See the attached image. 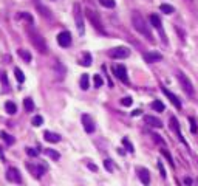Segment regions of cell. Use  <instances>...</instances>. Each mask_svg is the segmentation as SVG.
<instances>
[{"label":"cell","mask_w":198,"mask_h":186,"mask_svg":"<svg viewBox=\"0 0 198 186\" xmlns=\"http://www.w3.org/2000/svg\"><path fill=\"white\" fill-rule=\"evenodd\" d=\"M158 168H160V172H161V175L166 178V171H164V166H163V163L160 161V163H158Z\"/></svg>","instance_id":"8d00e7d4"},{"label":"cell","mask_w":198,"mask_h":186,"mask_svg":"<svg viewBox=\"0 0 198 186\" xmlns=\"http://www.w3.org/2000/svg\"><path fill=\"white\" fill-rule=\"evenodd\" d=\"M26 31H28V37H30L31 44L37 48V51L42 53V55H47V53H48V47H47V42H45V39L42 37V34L39 33V31H36L33 25H30L28 28H26Z\"/></svg>","instance_id":"7a4b0ae2"},{"label":"cell","mask_w":198,"mask_h":186,"mask_svg":"<svg viewBox=\"0 0 198 186\" xmlns=\"http://www.w3.org/2000/svg\"><path fill=\"white\" fill-rule=\"evenodd\" d=\"M26 154H28L30 157H37L39 151H36V149H33V148H28V149H26Z\"/></svg>","instance_id":"836d02e7"},{"label":"cell","mask_w":198,"mask_h":186,"mask_svg":"<svg viewBox=\"0 0 198 186\" xmlns=\"http://www.w3.org/2000/svg\"><path fill=\"white\" fill-rule=\"evenodd\" d=\"M14 75H16V79L22 84L23 81H25V76H23V71L20 70V68H14Z\"/></svg>","instance_id":"83f0119b"},{"label":"cell","mask_w":198,"mask_h":186,"mask_svg":"<svg viewBox=\"0 0 198 186\" xmlns=\"http://www.w3.org/2000/svg\"><path fill=\"white\" fill-rule=\"evenodd\" d=\"M19 56H20L23 61H26V62H31V59H33L31 53H30V51H26V50H23V48L19 50Z\"/></svg>","instance_id":"44dd1931"},{"label":"cell","mask_w":198,"mask_h":186,"mask_svg":"<svg viewBox=\"0 0 198 186\" xmlns=\"http://www.w3.org/2000/svg\"><path fill=\"white\" fill-rule=\"evenodd\" d=\"M161 59H163V56L160 55V53H155V51H152V53H146V55H144V61L149 62V64L160 62Z\"/></svg>","instance_id":"5bb4252c"},{"label":"cell","mask_w":198,"mask_h":186,"mask_svg":"<svg viewBox=\"0 0 198 186\" xmlns=\"http://www.w3.org/2000/svg\"><path fill=\"white\" fill-rule=\"evenodd\" d=\"M138 115H141V110H139V109H136V110L131 112V116H138Z\"/></svg>","instance_id":"f35d334b"},{"label":"cell","mask_w":198,"mask_h":186,"mask_svg":"<svg viewBox=\"0 0 198 186\" xmlns=\"http://www.w3.org/2000/svg\"><path fill=\"white\" fill-rule=\"evenodd\" d=\"M113 70H115V75H116V78L119 79V81H122L124 84H127V82H128L127 70H125V67H124V65H116V67H115Z\"/></svg>","instance_id":"ba28073f"},{"label":"cell","mask_w":198,"mask_h":186,"mask_svg":"<svg viewBox=\"0 0 198 186\" xmlns=\"http://www.w3.org/2000/svg\"><path fill=\"white\" fill-rule=\"evenodd\" d=\"M74 20H76V26H77V31L79 34H84L85 28H84V16H82V11H81V5H74Z\"/></svg>","instance_id":"5b68a950"},{"label":"cell","mask_w":198,"mask_h":186,"mask_svg":"<svg viewBox=\"0 0 198 186\" xmlns=\"http://www.w3.org/2000/svg\"><path fill=\"white\" fill-rule=\"evenodd\" d=\"M160 9L164 12V14H172V12L175 11L174 6H170V5H167V3H163V5L160 6Z\"/></svg>","instance_id":"484cf974"},{"label":"cell","mask_w":198,"mask_h":186,"mask_svg":"<svg viewBox=\"0 0 198 186\" xmlns=\"http://www.w3.org/2000/svg\"><path fill=\"white\" fill-rule=\"evenodd\" d=\"M44 138H45V141H48V143H59V141H60V135L53 134V132H48V130L44 134Z\"/></svg>","instance_id":"2e32d148"},{"label":"cell","mask_w":198,"mask_h":186,"mask_svg":"<svg viewBox=\"0 0 198 186\" xmlns=\"http://www.w3.org/2000/svg\"><path fill=\"white\" fill-rule=\"evenodd\" d=\"M90 87V79H88V75H82L81 76V88L82 90H87Z\"/></svg>","instance_id":"d4e9b609"},{"label":"cell","mask_w":198,"mask_h":186,"mask_svg":"<svg viewBox=\"0 0 198 186\" xmlns=\"http://www.w3.org/2000/svg\"><path fill=\"white\" fill-rule=\"evenodd\" d=\"M189 2H192V0H189Z\"/></svg>","instance_id":"b9f144b4"},{"label":"cell","mask_w":198,"mask_h":186,"mask_svg":"<svg viewBox=\"0 0 198 186\" xmlns=\"http://www.w3.org/2000/svg\"><path fill=\"white\" fill-rule=\"evenodd\" d=\"M23 105H25V110L26 112H33L34 110V102L31 98H25L23 99Z\"/></svg>","instance_id":"603a6c76"},{"label":"cell","mask_w":198,"mask_h":186,"mask_svg":"<svg viewBox=\"0 0 198 186\" xmlns=\"http://www.w3.org/2000/svg\"><path fill=\"white\" fill-rule=\"evenodd\" d=\"M47 155L50 158H53V160H59V158H60V154L56 152V151H53V149H47Z\"/></svg>","instance_id":"4316f807"},{"label":"cell","mask_w":198,"mask_h":186,"mask_svg":"<svg viewBox=\"0 0 198 186\" xmlns=\"http://www.w3.org/2000/svg\"><path fill=\"white\" fill-rule=\"evenodd\" d=\"M6 178L12 183H20L22 181V177H20V172L16 169V168H9L8 172H6Z\"/></svg>","instance_id":"9c48e42d"},{"label":"cell","mask_w":198,"mask_h":186,"mask_svg":"<svg viewBox=\"0 0 198 186\" xmlns=\"http://www.w3.org/2000/svg\"><path fill=\"white\" fill-rule=\"evenodd\" d=\"M190 129H192V132H193V134H195V132H196V126H195V121H193V118H190Z\"/></svg>","instance_id":"74e56055"},{"label":"cell","mask_w":198,"mask_h":186,"mask_svg":"<svg viewBox=\"0 0 198 186\" xmlns=\"http://www.w3.org/2000/svg\"><path fill=\"white\" fill-rule=\"evenodd\" d=\"M87 164H88V168H90L91 171H96V169H98V168H96V166H95L93 163H87Z\"/></svg>","instance_id":"ab89813d"},{"label":"cell","mask_w":198,"mask_h":186,"mask_svg":"<svg viewBox=\"0 0 198 186\" xmlns=\"http://www.w3.org/2000/svg\"><path fill=\"white\" fill-rule=\"evenodd\" d=\"M81 65H84V67H88V65H91V56H90V53H84V55H82Z\"/></svg>","instance_id":"cb8c5ba5"},{"label":"cell","mask_w":198,"mask_h":186,"mask_svg":"<svg viewBox=\"0 0 198 186\" xmlns=\"http://www.w3.org/2000/svg\"><path fill=\"white\" fill-rule=\"evenodd\" d=\"M82 124H84V129L87 134H93L95 132V123L88 115H82Z\"/></svg>","instance_id":"30bf717a"},{"label":"cell","mask_w":198,"mask_h":186,"mask_svg":"<svg viewBox=\"0 0 198 186\" xmlns=\"http://www.w3.org/2000/svg\"><path fill=\"white\" fill-rule=\"evenodd\" d=\"M104 164H105V169H107V171H113V166H112L110 160H105V161H104Z\"/></svg>","instance_id":"d590c367"},{"label":"cell","mask_w":198,"mask_h":186,"mask_svg":"<svg viewBox=\"0 0 198 186\" xmlns=\"http://www.w3.org/2000/svg\"><path fill=\"white\" fill-rule=\"evenodd\" d=\"M85 16H87V19L90 20V23L95 26V28L98 30V31H102L104 33V26H102V22H101V19H99V14L95 11V9H90V8H87L85 9Z\"/></svg>","instance_id":"3957f363"},{"label":"cell","mask_w":198,"mask_h":186,"mask_svg":"<svg viewBox=\"0 0 198 186\" xmlns=\"http://www.w3.org/2000/svg\"><path fill=\"white\" fill-rule=\"evenodd\" d=\"M138 177H139V180L142 181L144 186H149L150 184V174H149V171L146 168L138 169Z\"/></svg>","instance_id":"7c38bea8"},{"label":"cell","mask_w":198,"mask_h":186,"mask_svg":"<svg viewBox=\"0 0 198 186\" xmlns=\"http://www.w3.org/2000/svg\"><path fill=\"white\" fill-rule=\"evenodd\" d=\"M122 143H124V144L127 146V148H128V152H133V151H135V149H133V146L130 144V141H128L127 138H124V140H122Z\"/></svg>","instance_id":"e575fe53"},{"label":"cell","mask_w":198,"mask_h":186,"mask_svg":"<svg viewBox=\"0 0 198 186\" xmlns=\"http://www.w3.org/2000/svg\"><path fill=\"white\" fill-rule=\"evenodd\" d=\"M184 183H186V184H192V180H190V178H186V180H184Z\"/></svg>","instance_id":"60d3db41"},{"label":"cell","mask_w":198,"mask_h":186,"mask_svg":"<svg viewBox=\"0 0 198 186\" xmlns=\"http://www.w3.org/2000/svg\"><path fill=\"white\" fill-rule=\"evenodd\" d=\"M152 109H153L155 112H164V104H163L160 99H155V101L152 102Z\"/></svg>","instance_id":"7402d4cb"},{"label":"cell","mask_w":198,"mask_h":186,"mask_svg":"<svg viewBox=\"0 0 198 186\" xmlns=\"http://www.w3.org/2000/svg\"><path fill=\"white\" fill-rule=\"evenodd\" d=\"M161 90H163V93H164V95H166V96H167V98L170 99V102H172V104L175 105V107H177V109L180 110V109H181V102H180L178 96H177V95H174L172 91H169V90H167L166 87H161Z\"/></svg>","instance_id":"8fae6325"},{"label":"cell","mask_w":198,"mask_h":186,"mask_svg":"<svg viewBox=\"0 0 198 186\" xmlns=\"http://www.w3.org/2000/svg\"><path fill=\"white\" fill-rule=\"evenodd\" d=\"M2 138L6 141V144H12V143H14V138H12L11 135H8L6 132H2Z\"/></svg>","instance_id":"4dcf8cb0"},{"label":"cell","mask_w":198,"mask_h":186,"mask_svg":"<svg viewBox=\"0 0 198 186\" xmlns=\"http://www.w3.org/2000/svg\"><path fill=\"white\" fill-rule=\"evenodd\" d=\"M177 76H178V81H180L181 87L184 88V91L189 93V95L192 96V95H193V85H192V82H190V79H189L186 75H184L183 71H178Z\"/></svg>","instance_id":"277c9868"},{"label":"cell","mask_w":198,"mask_h":186,"mask_svg":"<svg viewBox=\"0 0 198 186\" xmlns=\"http://www.w3.org/2000/svg\"><path fill=\"white\" fill-rule=\"evenodd\" d=\"M109 55H110L113 59H125V58L130 55V50L125 48V47H116V48L110 50Z\"/></svg>","instance_id":"8992f818"},{"label":"cell","mask_w":198,"mask_h":186,"mask_svg":"<svg viewBox=\"0 0 198 186\" xmlns=\"http://www.w3.org/2000/svg\"><path fill=\"white\" fill-rule=\"evenodd\" d=\"M131 102H133V101H131V98H130V96H125V98H122V99H121V104H122V105H125V107L131 105Z\"/></svg>","instance_id":"d6a6232c"},{"label":"cell","mask_w":198,"mask_h":186,"mask_svg":"<svg viewBox=\"0 0 198 186\" xmlns=\"http://www.w3.org/2000/svg\"><path fill=\"white\" fill-rule=\"evenodd\" d=\"M31 123H33V126L39 127V126H42V124H44V118H42L41 115H37V116L33 118V121H31Z\"/></svg>","instance_id":"f546056e"},{"label":"cell","mask_w":198,"mask_h":186,"mask_svg":"<svg viewBox=\"0 0 198 186\" xmlns=\"http://www.w3.org/2000/svg\"><path fill=\"white\" fill-rule=\"evenodd\" d=\"M98 2L105 8H115V0H98Z\"/></svg>","instance_id":"f1b7e54d"},{"label":"cell","mask_w":198,"mask_h":186,"mask_svg":"<svg viewBox=\"0 0 198 186\" xmlns=\"http://www.w3.org/2000/svg\"><path fill=\"white\" fill-rule=\"evenodd\" d=\"M150 23L153 25V28H156V30L161 31V19L158 17L156 14H152V16H150Z\"/></svg>","instance_id":"ac0fdd59"},{"label":"cell","mask_w":198,"mask_h":186,"mask_svg":"<svg viewBox=\"0 0 198 186\" xmlns=\"http://www.w3.org/2000/svg\"><path fill=\"white\" fill-rule=\"evenodd\" d=\"M57 44L60 45V47H70L71 45V34L68 33V31H62V33H59L57 34Z\"/></svg>","instance_id":"52a82bcc"},{"label":"cell","mask_w":198,"mask_h":186,"mask_svg":"<svg viewBox=\"0 0 198 186\" xmlns=\"http://www.w3.org/2000/svg\"><path fill=\"white\" fill-rule=\"evenodd\" d=\"M131 23H133V28H135L138 33H141L142 36H146L149 41H152V39H153V36H152V33H150V28H149L146 19H144L138 11H133V14H131Z\"/></svg>","instance_id":"6da1fadb"},{"label":"cell","mask_w":198,"mask_h":186,"mask_svg":"<svg viewBox=\"0 0 198 186\" xmlns=\"http://www.w3.org/2000/svg\"><path fill=\"white\" fill-rule=\"evenodd\" d=\"M170 127H172V130H175V132H177V135L180 137V140H181V141H184V140H183V137H181V130H180L178 119H177L175 116H172V118H170Z\"/></svg>","instance_id":"e0dca14e"},{"label":"cell","mask_w":198,"mask_h":186,"mask_svg":"<svg viewBox=\"0 0 198 186\" xmlns=\"http://www.w3.org/2000/svg\"><path fill=\"white\" fill-rule=\"evenodd\" d=\"M34 5H36V8H37V11L41 12V14L45 17V19H51V11L45 6V5H42L39 0H34Z\"/></svg>","instance_id":"4fadbf2b"},{"label":"cell","mask_w":198,"mask_h":186,"mask_svg":"<svg viewBox=\"0 0 198 186\" xmlns=\"http://www.w3.org/2000/svg\"><path fill=\"white\" fill-rule=\"evenodd\" d=\"M146 123H147L149 126H152V127H156V129L163 127V123H161V119H158V118H155V116H152V115L146 116Z\"/></svg>","instance_id":"9a60e30c"},{"label":"cell","mask_w":198,"mask_h":186,"mask_svg":"<svg viewBox=\"0 0 198 186\" xmlns=\"http://www.w3.org/2000/svg\"><path fill=\"white\" fill-rule=\"evenodd\" d=\"M26 168H28L31 172H33V175L34 177H42V174H44V169H41V168H36V166H33V164H26Z\"/></svg>","instance_id":"ffe728a7"},{"label":"cell","mask_w":198,"mask_h":186,"mask_svg":"<svg viewBox=\"0 0 198 186\" xmlns=\"http://www.w3.org/2000/svg\"><path fill=\"white\" fill-rule=\"evenodd\" d=\"M93 81H95V87H96V88H99V87L102 85V82H104V81H102V78H101L99 75H95Z\"/></svg>","instance_id":"1f68e13d"},{"label":"cell","mask_w":198,"mask_h":186,"mask_svg":"<svg viewBox=\"0 0 198 186\" xmlns=\"http://www.w3.org/2000/svg\"><path fill=\"white\" fill-rule=\"evenodd\" d=\"M5 109H6V112L9 113V115H14V113H17V105L12 102V101H8L6 104H5Z\"/></svg>","instance_id":"d6986e66"}]
</instances>
